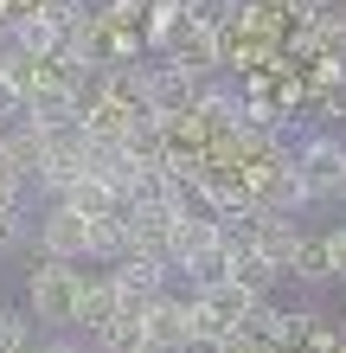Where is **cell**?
<instances>
[{
	"instance_id": "6da1fadb",
	"label": "cell",
	"mask_w": 346,
	"mask_h": 353,
	"mask_svg": "<svg viewBox=\"0 0 346 353\" xmlns=\"http://www.w3.org/2000/svg\"><path fill=\"white\" fill-rule=\"evenodd\" d=\"M84 263H58V257H32L26 270V315L45 327V334H77L84 327Z\"/></svg>"
},
{
	"instance_id": "7a4b0ae2",
	"label": "cell",
	"mask_w": 346,
	"mask_h": 353,
	"mask_svg": "<svg viewBox=\"0 0 346 353\" xmlns=\"http://www.w3.org/2000/svg\"><path fill=\"white\" fill-rule=\"evenodd\" d=\"M295 174L308 186V199H346V135H301Z\"/></svg>"
},
{
	"instance_id": "3957f363",
	"label": "cell",
	"mask_w": 346,
	"mask_h": 353,
	"mask_svg": "<svg viewBox=\"0 0 346 353\" xmlns=\"http://www.w3.org/2000/svg\"><path fill=\"white\" fill-rule=\"evenodd\" d=\"M160 58H173L193 84H206L212 71H225V39H218L212 26H199V19H180V32L167 39V52H160Z\"/></svg>"
},
{
	"instance_id": "277c9868",
	"label": "cell",
	"mask_w": 346,
	"mask_h": 353,
	"mask_svg": "<svg viewBox=\"0 0 346 353\" xmlns=\"http://www.w3.org/2000/svg\"><path fill=\"white\" fill-rule=\"evenodd\" d=\"M141 341H148V353H180L186 347V296L180 289H167V296H154L141 308Z\"/></svg>"
},
{
	"instance_id": "5b68a950",
	"label": "cell",
	"mask_w": 346,
	"mask_h": 353,
	"mask_svg": "<svg viewBox=\"0 0 346 353\" xmlns=\"http://www.w3.org/2000/svg\"><path fill=\"white\" fill-rule=\"evenodd\" d=\"M289 276H295V283H308V289L334 283V244H327V232H301V244H295V263H289Z\"/></svg>"
},
{
	"instance_id": "8992f818",
	"label": "cell",
	"mask_w": 346,
	"mask_h": 353,
	"mask_svg": "<svg viewBox=\"0 0 346 353\" xmlns=\"http://www.w3.org/2000/svg\"><path fill=\"white\" fill-rule=\"evenodd\" d=\"M39 347V321L26 308H0V353H32Z\"/></svg>"
},
{
	"instance_id": "52a82bcc",
	"label": "cell",
	"mask_w": 346,
	"mask_h": 353,
	"mask_svg": "<svg viewBox=\"0 0 346 353\" xmlns=\"http://www.w3.org/2000/svg\"><path fill=\"white\" fill-rule=\"evenodd\" d=\"M314 46H321V65H340L346 71V13H321L314 19Z\"/></svg>"
},
{
	"instance_id": "ba28073f",
	"label": "cell",
	"mask_w": 346,
	"mask_h": 353,
	"mask_svg": "<svg viewBox=\"0 0 346 353\" xmlns=\"http://www.w3.org/2000/svg\"><path fill=\"white\" fill-rule=\"evenodd\" d=\"M327 244H334V283H346V225H334Z\"/></svg>"
},
{
	"instance_id": "9c48e42d",
	"label": "cell",
	"mask_w": 346,
	"mask_h": 353,
	"mask_svg": "<svg viewBox=\"0 0 346 353\" xmlns=\"http://www.w3.org/2000/svg\"><path fill=\"white\" fill-rule=\"evenodd\" d=\"M32 353H84V347H77V341H71V334H52V341H39V347H32Z\"/></svg>"
},
{
	"instance_id": "30bf717a",
	"label": "cell",
	"mask_w": 346,
	"mask_h": 353,
	"mask_svg": "<svg viewBox=\"0 0 346 353\" xmlns=\"http://www.w3.org/2000/svg\"><path fill=\"white\" fill-rule=\"evenodd\" d=\"M340 116H346V103H340Z\"/></svg>"
},
{
	"instance_id": "8fae6325",
	"label": "cell",
	"mask_w": 346,
	"mask_h": 353,
	"mask_svg": "<svg viewBox=\"0 0 346 353\" xmlns=\"http://www.w3.org/2000/svg\"><path fill=\"white\" fill-rule=\"evenodd\" d=\"M0 135H7V129H0Z\"/></svg>"
}]
</instances>
